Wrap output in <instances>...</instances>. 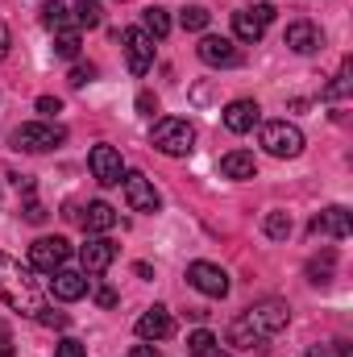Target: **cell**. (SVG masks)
I'll return each instance as SVG.
<instances>
[{
    "instance_id": "obj_34",
    "label": "cell",
    "mask_w": 353,
    "mask_h": 357,
    "mask_svg": "<svg viewBox=\"0 0 353 357\" xmlns=\"http://www.w3.org/2000/svg\"><path fill=\"white\" fill-rule=\"evenodd\" d=\"M38 112H42V116H59V112H63V100H54V96H42V100H38Z\"/></svg>"
},
{
    "instance_id": "obj_19",
    "label": "cell",
    "mask_w": 353,
    "mask_h": 357,
    "mask_svg": "<svg viewBox=\"0 0 353 357\" xmlns=\"http://www.w3.org/2000/svg\"><path fill=\"white\" fill-rule=\"evenodd\" d=\"M220 175L225 178H254L258 175V158L250 150H229L220 158Z\"/></svg>"
},
{
    "instance_id": "obj_33",
    "label": "cell",
    "mask_w": 353,
    "mask_h": 357,
    "mask_svg": "<svg viewBox=\"0 0 353 357\" xmlns=\"http://www.w3.org/2000/svg\"><path fill=\"white\" fill-rule=\"evenodd\" d=\"M137 112H142V116H154V112H158V96L142 91V96H137Z\"/></svg>"
},
{
    "instance_id": "obj_11",
    "label": "cell",
    "mask_w": 353,
    "mask_h": 357,
    "mask_svg": "<svg viewBox=\"0 0 353 357\" xmlns=\"http://www.w3.org/2000/svg\"><path fill=\"white\" fill-rule=\"evenodd\" d=\"M121 42H125V54H129V71L133 75H146L154 67V38L146 29H125Z\"/></svg>"
},
{
    "instance_id": "obj_26",
    "label": "cell",
    "mask_w": 353,
    "mask_h": 357,
    "mask_svg": "<svg viewBox=\"0 0 353 357\" xmlns=\"http://www.w3.org/2000/svg\"><path fill=\"white\" fill-rule=\"evenodd\" d=\"M262 229H266L270 241H287V237H291V216H287V212H266Z\"/></svg>"
},
{
    "instance_id": "obj_36",
    "label": "cell",
    "mask_w": 353,
    "mask_h": 357,
    "mask_svg": "<svg viewBox=\"0 0 353 357\" xmlns=\"http://www.w3.org/2000/svg\"><path fill=\"white\" fill-rule=\"evenodd\" d=\"M25 220H29V225H42V220H46V208H42L38 199H29V204H25Z\"/></svg>"
},
{
    "instance_id": "obj_18",
    "label": "cell",
    "mask_w": 353,
    "mask_h": 357,
    "mask_svg": "<svg viewBox=\"0 0 353 357\" xmlns=\"http://www.w3.org/2000/svg\"><path fill=\"white\" fill-rule=\"evenodd\" d=\"M320 42H324V38H320V29H316L312 21H291V25H287V46H291L295 54H316Z\"/></svg>"
},
{
    "instance_id": "obj_40",
    "label": "cell",
    "mask_w": 353,
    "mask_h": 357,
    "mask_svg": "<svg viewBox=\"0 0 353 357\" xmlns=\"http://www.w3.org/2000/svg\"><path fill=\"white\" fill-rule=\"evenodd\" d=\"M4 54H8V25H0V63H4Z\"/></svg>"
},
{
    "instance_id": "obj_15",
    "label": "cell",
    "mask_w": 353,
    "mask_h": 357,
    "mask_svg": "<svg viewBox=\"0 0 353 357\" xmlns=\"http://www.w3.org/2000/svg\"><path fill=\"white\" fill-rule=\"evenodd\" d=\"M50 295L63 299V303L84 299V295H88V274H80V270H54V278H50Z\"/></svg>"
},
{
    "instance_id": "obj_32",
    "label": "cell",
    "mask_w": 353,
    "mask_h": 357,
    "mask_svg": "<svg viewBox=\"0 0 353 357\" xmlns=\"http://www.w3.org/2000/svg\"><path fill=\"white\" fill-rule=\"evenodd\" d=\"M59 357H88V349H84V341L63 337V341H59Z\"/></svg>"
},
{
    "instance_id": "obj_10",
    "label": "cell",
    "mask_w": 353,
    "mask_h": 357,
    "mask_svg": "<svg viewBox=\"0 0 353 357\" xmlns=\"http://www.w3.org/2000/svg\"><path fill=\"white\" fill-rule=\"evenodd\" d=\"M187 282L200 291V295H212V299H225L229 295V274L212 262H191L187 266Z\"/></svg>"
},
{
    "instance_id": "obj_2",
    "label": "cell",
    "mask_w": 353,
    "mask_h": 357,
    "mask_svg": "<svg viewBox=\"0 0 353 357\" xmlns=\"http://www.w3.org/2000/svg\"><path fill=\"white\" fill-rule=\"evenodd\" d=\"M150 142H154V150L167 154V158H187V154L195 150V129H191V121H183V116H163V121H154Z\"/></svg>"
},
{
    "instance_id": "obj_9",
    "label": "cell",
    "mask_w": 353,
    "mask_h": 357,
    "mask_svg": "<svg viewBox=\"0 0 353 357\" xmlns=\"http://www.w3.org/2000/svg\"><path fill=\"white\" fill-rule=\"evenodd\" d=\"M274 21V4H254V8H237L233 13V33L237 42H258L266 33V25Z\"/></svg>"
},
{
    "instance_id": "obj_25",
    "label": "cell",
    "mask_w": 353,
    "mask_h": 357,
    "mask_svg": "<svg viewBox=\"0 0 353 357\" xmlns=\"http://www.w3.org/2000/svg\"><path fill=\"white\" fill-rule=\"evenodd\" d=\"M208 21H212V13H208L204 4H187V8L179 13V25H183L187 33H200V29H208Z\"/></svg>"
},
{
    "instance_id": "obj_6",
    "label": "cell",
    "mask_w": 353,
    "mask_h": 357,
    "mask_svg": "<svg viewBox=\"0 0 353 357\" xmlns=\"http://www.w3.org/2000/svg\"><path fill=\"white\" fill-rule=\"evenodd\" d=\"M67 258H71V245H67L63 237H38V241L29 245V266L42 270V274L63 270L67 266Z\"/></svg>"
},
{
    "instance_id": "obj_4",
    "label": "cell",
    "mask_w": 353,
    "mask_h": 357,
    "mask_svg": "<svg viewBox=\"0 0 353 357\" xmlns=\"http://www.w3.org/2000/svg\"><path fill=\"white\" fill-rule=\"evenodd\" d=\"M262 146H266V154H274V158H299L303 154V133L295 125H287V121H266Z\"/></svg>"
},
{
    "instance_id": "obj_37",
    "label": "cell",
    "mask_w": 353,
    "mask_h": 357,
    "mask_svg": "<svg viewBox=\"0 0 353 357\" xmlns=\"http://www.w3.org/2000/svg\"><path fill=\"white\" fill-rule=\"evenodd\" d=\"M96 303H100V307H112V303H117V291L100 287V291H96Z\"/></svg>"
},
{
    "instance_id": "obj_20",
    "label": "cell",
    "mask_w": 353,
    "mask_h": 357,
    "mask_svg": "<svg viewBox=\"0 0 353 357\" xmlns=\"http://www.w3.org/2000/svg\"><path fill=\"white\" fill-rule=\"evenodd\" d=\"M80 225L88 233H108V229H117V212L104 199H96V204H88V212H80Z\"/></svg>"
},
{
    "instance_id": "obj_8",
    "label": "cell",
    "mask_w": 353,
    "mask_h": 357,
    "mask_svg": "<svg viewBox=\"0 0 353 357\" xmlns=\"http://www.w3.org/2000/svg\"><path fill=\"white\" fill-rule=\"evenodd\" d=\"M88 171L96 183H104V187H117L121 178H125V162H121V150H112V146H91L88 154Z\"/></svg>"
},
{
    "instance_id": "obj_38",
    "label": "cell",
    "mask_w": 353,
    "mask_h": 357,
    "mask_svg": "<svg viewBox=\"0 0 353 357\" xmlns=\"http://www.w3.org/2000/svg\"><path fill=\"white\" fill-rule=\"evenodd\" d=\"M13 187H17V191H25V195H33V178H29V175H13Z\"/></svg>"
},
{
    "instance_id": "obj_16",
    "label": "cell",
    "mask_w": 353,
    "mask_h": 357,
    "mask_svg": "<svg viewBox=\"0 0 353 357\" xmlns=\"http://www.w3.org/2000/svg\"><path fill=\"white\" fill-rule=\"evenodd\" d=\"M258 121H262V108H258L254 100H233V104L225 108V129H229V133H250Z\"/></svg>"
},
{
    "instance_id": "obj_23",
    "label": "cell",
    "mask_w": 353,
    "mask_h": 357,
    "mask_svg": "<svg viewBox=\"0 0 353 357\" xmlns=\"http://www.w3.org/2000/svg\"><path fill=\"white\" fill-rule=\"evenodd\" d=\"M225 337H229V345H233V349H262V345H266L262 337H258V333L241 320V316L229 324V333H225Z\"/></svg>"
},
{
    "instance_id": "obj_12",
    "label": "cell",
    "mask_w": 353,
    "mask_h": 357,
    "mask_svg": "<svg viewBox=\"0 0 353 357\" xmlns=\"http://www.w3.org/2000/svg\"><path fill=\"white\" fill-rule=\"evenodd\" d=\"M195 54L208 63V67H237L241 63V54H237V46H233V38H216V33H208V38H200V46H195Z\"/></svg>"
},
{
    "instance_id": "obj_5",
    "label": "cell",
    "mask_w": 353,
    "mask_h": 357,
    "mask_svg": "<svg viewBox=\"0 0 353 357\" xmlns=\"http://www.w3.org/2000/svg\"><path fill=\"white\" fill-rule=\"evenodd\" d=\"M241 320H246V324L266 341V337H274V333L287 328L291 312H287V303H278V299H262V303H254L250 312H241Z\"/></svg>"
},
{
    "instance_id": "obj_28",
    "label": "cell",
    "mask_w": 353,
    "mask_h": 357,
    "mask_svg": "<svg viewBox=\"0 0 353 357\" xmlns=\"http://www.w3.org/2000/svg\"><path fill=\"white\" fill-rule=\"evenodd\" d=\"M67 21H71V17H67V8H63L59 0H46V4H42V25H46V29H59V33H63Z\"/></svg>"
},
{
    "instance_id": "obj_14",
    "label": "cell",
    "mask_w": 353,
    "mask_h": 357,
    "mask_svg": "<svg viewBox=\"0 0 353 357\" xmlns=\"http://www.w3.org/2000/svg\"><path fill=\"white\" fill-rule=\"evenodd\" d=\"M80 258H84V270H88V274H104V270L117 262V241H108V237H88V245L80 250Z\"/></svg>"
},
{
    "instance_id": "obj_13",
    "label": "cell",
    "mask_w": 353,
    "mask_h": 357,
    "mask_svg": "<svg viewBox=\"0 0 353 357\" xmlns=\"http://www.w3.org/2000/svg\"><path fill=\"white\" fill-rule=\"evenodd\" d=\"M312 233L316 237H333V241H345L353 233V220H350V212L341 208V204H333V208H324L316 220H312Z\"/></svg>"
},
{
    "instance_id": "obj_21",
    "label": "cell",
    "mask_w": 353,
    "mask_h": 357,
    "mask_svg": "<svg viewBox=\"0 0 353 357\" xmlns=\"http://www.w3.org/2000/svg\"><path fill=\"white\" fill-rule=\"evenodd\" d=\"M333 274H337V254H333V250H320V254L308 258V282H312V287H329Z\"/></svg>"
},
{
    "instance_id": "obj_30",
    "label": "cell",
    "mask_w": 353,
    "mask_h": 357,
    "mask_svg": "<svg viewBox=\"0 0 353 357\" xmlns=\"http://www.w3.org/2000/svg\"><path fill=\"white\" fill-rule=\"evenodd\" d=\"M350 71H353V63L345 59V67H341V75H337V79H333V84L324 88V96H329V100H341V96H350Z\"/></svg>"
},
{
    "instance_id": "obj_27",
    "label": "cell",
    "mask_w": 353,
    "mask_h": 357,
    "mask_svg": "<svg viewBox=\"0 0 353 357\" xmlns=\"http://www.w3.org/2000/svg\"><path fill=\"white\" fill-rule=\"evenodd\" d=\"M100 21H104V8H100L96 0H80V4H75V25H80V29H96Z\"/></svg>"
},
{
    "instance_id": "obj_7",
    "label": "cell",
    "mask_w": 353,
    "mask_h": 357,
    "mask_svg": "<svg viewBox=\"0 0 353 357\" xmlns=\"http://www.w3.org/2000/svg\"><path fill=\"white\" fill-rule=\"evenodd\" d=\"M121 187H125V204L133 212H158L163 208V195L154 191V183L142 175V171H129V175L121 178Z\"/></svg>"
},
{
    "instance_id": "obj_22",
    "label": "cell",
    "mask_w": 353,
    "mask_h": 357,
    "mask_svg": "<svg viewBox=\"0 0 353 357\" xmlns=\"http://www.w3.org/2000/svg\"><path fill=\"white\" fill-rule=\"evenodd\" d=\"M187 357H225V345H220V337H212L208 328H195V333L187 337Z\"/></svg>"
},
{
    "instance_id": "obj_39",
    "label": "cell",
    "mask_w": 353,
    "mask_h": 357,
    "mask_svg": "<svg viewBox=\"0 0 353 357\" xmlns=\"http://www.w3.org/2000/svg\"><path fill=\"white\" fill-rule=\"evenodd\" d=\"M129 357H158V349H154V345H133Z\"/></svg>"
},
{
    "instance_id": "obj_29",
    "label": "cell",
    "mask_w": 353,
    "mask_h": 357,
    "mask_svg": "<svg viewBox=\"0 0 353 357\" xmlns=\"http://www.w3.org/2000/svg\"><path fill=\"white\" fill-rule=\"evenodd\" d=\"M54 54L59 59H80V33L75 29H63L59 42H54Z\"/></svg>"
},
{
    "instance_id": "obj_35",
    "label": "cell",
    "mask_w": 353,
    "mask_h": 357,
    "mask_svg": "<svg viewBox=\"0 0 353 357\" xmlns=\"http://www.w3.org/2000/svg\"><path fill=\"white\" fill-rule=\"evenodd\" d=\"M38 320H42L46 328H67V312H50V307H46V312H42Z\"/></svg>"
},
{
    "instance_id": "obj_24",
    "label": "cell",
    "mask_w": 353,
    "mask_h": 357,
    "mask_svg": "<svg viewBox=\"0 0 353 357\" xmlns=\"http://www.w3.org/2000/svg\"><path fill=\"white\" fill-rule=\"evenodd\" d=\"M142 25H146L150 38H167V33H171V17H167V8H158V4L142 13Z\"/></svg>"
},
{
    "instance_id": "obj_31",
    "label": "cell",
    "mask_w": 353,
    "mask_h": 357,
    "mask_svg": "<svg viewBox=\"0 0 353 357\" xmlns=\"http://www.w3.org/2000/svg\"><path fill=\"white\" fill-rule=\"evenodd\" d=\"M91 79H96V67H91V63H75V67H71V88H84Z\"/></svg>"
},
{
    "instance_id": "obj_3",
    "label": "cell",
    "mask_w": 353,
    "mask_h": 357,
    "mask_svg": "<svg viewBox=\"0 0 353 357\" xmlns=\"http://www.w3.org/2000/svg\"><path fill=\"white\" fill-rule=\"evenodd\" d=\"M67 142V129L63 125H50V121H29L21 129H13V146L17 150H29V154H46L54 146Z\"/></svg>"
},
{
    "instance_id": "obj_1",
    "label": "cell",
    "mask_w": 353,
    "mask_h": 357,
    "mask_svg": "<svg viewBox=\"0 0 353 357\" xmlns=\"http://www.w3.org/2000/svg\"><path fill=\"white\" fill-rule=\"evenodd\" d=\"M0 299H4L13 312L33 316V320L46 312V295H42L38 278L21 266L17 258H8V254H0Z\"/></svg>"
},
{
    "instance_id": "obj_17",
    "label": "cell",
    "mask_w": 353,
    "mask_h": 357,
    "mask_svg": "<svg viewBox=\"0 0 353 357\" xmlns=\"http://www.w3.org/2000/svg\"><path fill=\"white\" fill-rule=\"evenodd\" d=\"M171 333H175V320H171V312L158 307V303L137 320V337H142V341H167Z\"/></svg>"
}]
</instances>
